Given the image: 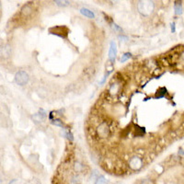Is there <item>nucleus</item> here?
Returning <instances> with one entry per match:
<instances>
[{"instance_id":"nucleus-14","label":"nucleus","mask_w":184,"mask_h":184,"mask_svg":"<svg viewBox=\"0 0 184 184\" xmlns=\"http://www.w3.org/2000/svg\"><path fill=\"white\" fill-rule=\"evenodd\" d=\"M75 170H76V171H77V172H79V171H81L82 170H83V166L81 165L80 163H76L75 164Z\"/></svg>"},{"instance_id":"nucleus-16","label":"nucleus","mask_w":184,"mask_h":184,"mask_svg":"<svg viewBox=\"0 0 184 184\" xmlns=\"http://www.w3.org/2000/svg\"><path fill=\"white\" fill-rule=\"evenodd\" d=\"M112 27H113V29H115L116 31H122V29H121L120 27H118L116 24H113V25H112Z\"/></svg>"},{"instance_id":"nucleus-17","label":"nucleus","mask_w":184,"mask_h":184,"mask_svg":"<svg viewBox=\"0 0 184 184\" xmlns=\"http://www.w3.org/2000/svg\"><path fill=\"white\" fill-rule=\"evenodd\" d=\"M171 31L172 32H175V23H172L171 24Z\"/></svg>"},{"instance_id":"nucleus-1","label":"nucleus","mask_w":184,"mask_h":184,"mask_svg":"<svg viewBox=\"0 0 184 184\" xmlns=\"http://www.w3.org/2000/svg\"><path fill=\"white\" fill-rule=\"evenodd\" d=\"M138 10L144 16H148L154 10V3L152 1H139L137 4Z\"/></svg>"},{"instance_id":"nucleus-20","label":"nucleus","mask_w":184,"mask_h":184,"mask_svg":"<svg viewBox=\"0 0 184 184\" xmlns=\"http://www.w3.org/2000/svg\"><path fill=\"white\" fill-rule=\"evenodd\" d=\"M181 59H182V60H183V62H184V53L181 54Z\"/></svg>"},{"instance_id":"nucleus-2","label":"nucleus","mask_w":184,"mask_h":184,"mask_svg":"<svg viewBox=\"0 0 184 184\" xmlns=\"http://www.w3.org/2000/svg\"><path fill=\"white\" fill-rule=\"evenodd\" d=\"M15 81L19 86H23L29 81V76L25 71H18L15 76Z\"/></svg>"},{"instance_id":"nucleus-3","label":"nucleus","mask_w":184,"mask_h":184,"mask_svg":"<svg viewBox=\"0 0 184 184\" xmlns=\"http://www.w3.org/2000/svg\"><path fill=\"white\" fill-rule=\"evenodd\" d=\"M142 164L143 161L141 158H139L137 157H135L130 159L129 161V166H130L131 168H133V170H138L142 168Z\"/></svg>"},{"instance_id":"nucleus-11","label":"nucleus","mask_w":184,"mask_h":184,"mask_svg":"<svg viewBox=\"0 0 184 184\" xmlns=\"http://www.w3.org/2000/svg\"><path fill=\"white\" fill-rule=\"evenodd\" d=\"M31 8H29V6H25V7L22 8V13H23V14L28 15V14L31 13Z\"/></svg>"},{"instance_id":"nucleus-7","label":"nucleus","mask_w":184,"mask_h":184,"mask_svg":"<svg viewBox=\"0 0 184 184\" xmlns=\"http://www.w3.org/2000/svg\"><path fill=\"white\" fill-rule=\"evenodd\" d=\"M80 13L82 15H84V16H86L88 18H94V17H95L94 13L91 10H89L88 8H82L80 9Z\"/></svg>"},{"instance_id":"nucleus-13","label":"nucleus","mask_w":184,"mask_h":184,"mask_svg":"<svg viewBox=\"0 0 184 184\" xmlns=\"http://www.w3.org/2000/svg\"><path fill=\"white\" fill-rule=\"evenodd\" d=\"M54 3H55L56 5H58V6H60V7H66L69 4L68 1H54Z\"/></svg>"},{"instance_id":"nucleus-9","label":"nucleus","mask_w":184,"mask_h":184,"mask_svg":"<svg viewBox=\"0 0 184 184\" xmlns=\"http://www.w3.org/2000/svg\"><path fill=\"white\" fill-rule=\"evenodd\" d=\"M95 184H108V181L104 176H98L96 180Z\"/></svg>"},{"instance_id":"nucleus-19","label":"nucleus","mask_w":184,"mask_h":184,"mask_svg":"<svg viewBox=\"0 0 184 184\" xmlns=\"http://www.w3.org/2000/svg\"><path fill=\"white\" fill-rule=\"evenodd\" d=\"M9 184H17V181L16 180H12L10 182H9Z\"/></svg>"},{"instance_id":"nucleus-8","label":"nucleus","mask_w":184,"mask_h":184,"mask_svg":"<svg viewBox=\"0 0 184 184\" xmlns=\"http://www.w3.org/2000/svg\"><path fill=\"white\" fill-rule=\"evenodd\" d=\"M174 8H175V13L177 15H181L182 13V8H181V2H175Z\"/></svg>"},{"instance_id":"nucleus-12","label":"nucleus","mask_w":184,"mask_h":184,"mask_svg":"<svg viewBox=\"0 0 184 184\" xmlns=\"http://www.w3.org/2000/svg\"><path fill=\"white\" fill-rule=\"evenodd\" d=\"M63 135L66 136L67 139H69V140H73V135L72 133L70 132H66V131H64L63 132Z\"/></svg>"},{"instance_id":"nucleus-15","label":"nucleus","mask_w":184,"mask_h":184,"mask_svg":"<svg viewBox=\"0 0 184 184\" xmlns=\"http://www.w3.org/2000/svg\"><path fill=\"white\" fill-rule=\"evenodd\" d=\"M53 123L54 124V125H57V126H60V127H63V123L60 120H53Z\"/></svg>"},{"instance_id":"nucleus-10","label":"nucleus","mask_w":184,"mask_h":184,"mask_svg":"<svg viewBox=\"0 0 184 184\" xmlns=\"http://www.w3.org/2000/svg\"><path fill=\"white\" fill-rule=\"evenodd\" d=\"M131 56H132L131 53H124L123 55L122 56V58H121V62H122V63H124L125 61H127L129 58H131Z\"/></svg>"},{"instance_id":"nucleus-6","label":"nucleus","mask_w":184,"mask_h":184,"mask_svg":"<svg viewBox=\"0 0 184 184\" xmlns=\"http://www.w3.org/2000/svg\"><path fill=\"white\" fill-rule=\"evenodd\" d=\"M32 118H33V120L35 121L36 122H42L44 120V118H45V112H44L42 110H41L39 113H36Z\"/></svg>"},{"instance_id":"nucleus-4","label":"nucleus","mask_w":184,"mask_h":184,"mask_svg":"<svg viewBox=\"0 0 184 184\" xmlns=\"http://www.w3.org/2000/svg\"><path fill=\"white\" fill-rule=\"evenodd\" d=\"M109 132H110V130H109V127H108V125H107L105 122H102L101 125L98 126V133L101 137L108 136Z\"/></svg>"},{"instance_id":"nucleus-5","label":"nucleus","mask_w":184,"mask_h":184,"mask_svg":"<svg viewBox=\"0 0 184 184\" xmlns=\"http://www.w3.org/2000/svg\"><path fill=\"white\" fill-rule=\"evenodd\" d=\"M116 54H117L116 43L114 42H111V45H110V51H109V58H110V60L111 62H114V60H115Z\"/></svg>"},{"instance_id":"nucleus-18","label":"nucleus","mask_w":184,"mask_h":184,"mask_svg":"<svg viewBox=\"0 0 184 184\" xmlns=\"http://www.w3.org/2000/svg\"><path fill=\"white\" fill-rule=\"evenodd\" d=\"M119 39H120V40H124V41H127V40H128L127 37H124V36H119Z\"/></svg>"}]
</instances>
